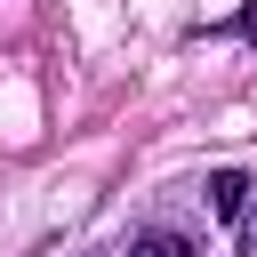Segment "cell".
Listing matches in <instances>:
<instances>
[{
    "label": "cell",
    "instance_id": "1",
    "mask_svg": "<svg viewBox=\"0 0 257 257\" xmlns=\"http://www.w3.org/2000/svg\"><path fill=\"white\" fill-rule=\"evenodd\" d=\"M209 209L241 225V217H249V177H241V169H217V177H209Z\"/></svg>",
    "mask_w": 257,
    "mask_h": 257
},
{
    "label": "cell",
    "instance_id": "2",
    "mask_svg": "<svg viewBox=\"0 0 257 257\" xmlns=\"http://www.w3.org/2000/svg\"><path fill=\"white\" fill-rule=\"evenodd\" d=\"M128 257H193V241L169 225H145V233H128Z\"/></svg>",
    "mask_w": 257,
    "mask_h": 257
},
{
    "label": "cell",
    "instance_id": "3",
    "mask_svg": "<svg viewBox=\"0 0 257 257\" xmlns=\"http://www.w3.org/2000/svg\"><path fill=\"white\" fill-rule=\"evenodd\" d=\"M241 257H257V209L241 217Z\"/></svg>",
    "mask_w": 257,
    "mask_h": 257
}]
</instances>
